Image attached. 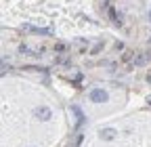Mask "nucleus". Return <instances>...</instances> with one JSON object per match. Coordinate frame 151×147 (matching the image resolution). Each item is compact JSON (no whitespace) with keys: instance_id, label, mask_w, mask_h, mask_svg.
I'll use <instances>...</instances> for the list:
<instances>
[{"instance_id":"nucleus-4","label":"nucleus","mask_w":151,"mask_h":147,"mask_svg":"<svg viewBox=\"0 0 151 147\" xmlns=\"http://www.w3.org/2000/svg\"><path fill=\"white\" fill-rule=\"evenodd\" d=\"M71 112H73V116H76V128H80L82 122H84V114L80 112V107H71Z\"/></svg>"},{"instance_id":"nucleus-5","label":"nucleus","mask_w":151,"mask_h":147,"mask_svg":"<svg viewBox=\"0 0 151 147\" xmlns=\"http://www.w3.org/2000/svg\"><path fill=\"white\" fill-rule=\"evenodd\" d=\"M147 59H149V55H141V57L137 59V63H139V65H145V63H147Z\"/></svg>"},{"instance_id":"nucleus-2","label":"nucleus","mask_w":151,"mask_h":147,"mask_svg":"<svg viewBox=\"0 0 151 147\" xmlns=\"http://www.w3.org/2000/svg\"><path fill=\"white\" fill-rule=\"evenodd\" d=\"M34 114H36V118H38V120H42V122L50 120V116H52V112H50L48 107H38V109H36Z\"/></svg>"},{"instance_id":"nucleus-6","label":"nucleus","mask_w":151,"mask_h":147,"mask_svg":"<svg viewBox=\"0 0 151 147\" xmlns=\"http://www.w3.org/2000/svg\"><path fill=\"white\" fill-rule=\"evenodd\" d=\"M149 21H151V13H149Z\"/></svg>"},{"instance_id":"nucleus-1","label":"nucleus","mask_w":151,"mask_h":147,"mask_svg":"<svg viewBox=\"0 0 151 147\" xmlns=\"http://www.w3.org/2000/svg\"><path fill=\"white\" fill-rule=\"evenodd\" d=\"M88 99H90L92 103H105L109 97H107V90H103V88H92L90 95H88Z\"/></svg>"},{"instance_id":"nucleus-3","label":"nucleus","mask_w":151,"mask_h":147,"mask_svg":"<svg viewBox=\"0 0 151 147\" xmlns=\"http://www.w3.org/2000/svg\"><path fill=\"white\" fill-rule=\"evenodd\" d=\"M116 128H103V130L99 133V137L103 139V141H111V139H116Z\"/></svg>"}]
</instances>
